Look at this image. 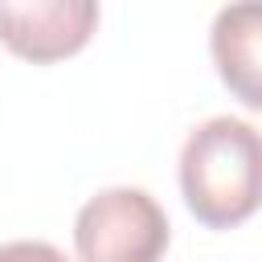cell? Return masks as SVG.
<instances>
[{"mask_svg": "<svg viewBox=\"0 0 262 262\" xmlns=\"http://www.w3.org/2000/svg\"><path fill=\"white\" fill-rule=\"evenodd\" d=\"M78 262H160L168 250V217L143 188H102L74 221Z\"/></svg>", "mask_w": 262, "mask_h": 262, "instance_id": "7a4b0ae2", "label": "cell"}, {"mask_svg": "<svg viewBox=\"0 0 262 262\" xmlns=\"http://www.w3.org/2000/svg\"><path fill=\"white\" fill-rule=\"evenodd\" d=\"M98 25L94 0H0V41L25 61H57L78 53Z\"/></svg>", "mask_w": 262, "mask_h": 262, "instance_id": "3957f363", "label": "cell"}, {"mask_svg": "<svg viewBox=\"0 0 262 262\" xmlns=\"http://www.w3.org/2000/svg\"><path fill=\"white\" fill-rule=\"evenodd\" d=\"M180 192L209 229L254 217L262 209V131L233 115L201 123L180 147Z\"/></svg>", "mask_w": 262, "mask_h": 262, "instance_id": "6da1fadb", "label": "cell"}, {"mask_svg": "<svg viewBox=\"0 0 262 262\" xmlns=\"http://www.w3.org/2000/svg\"><path fill=\"white\" fill-rule=\"evenodd\" d=\"M209 49L229 94L262 111V4H225L213 16Z\"/></svg>", "mask_w": 262, "mask_h": 262, "instance_id": "277c9868", "label": "cell"}, {"mask_svg": "<svg viewBox=\"0 0 262 262\" xmlns=\"http://www.w3.org/2000/svg\"><path fill=\"white\" fill-rule=\"evenodd\" d=\"M0 262H66V254L49 242H4Z\"/></svg>", "mask_w": 262, "mask_h": 262, "instance_id": "5b68a950", "label": "cell"}]
</instances>
